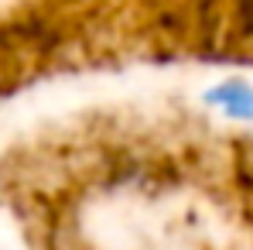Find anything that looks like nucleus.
Here are the masks:
<instances>
[{
	"label": "nucleus",
	"mask_w": 253,
	"mask_h": 250,
	"mask_svg": "<svg viewBox=\"0 0 253 250\" xmlns=\"http://www.w3.org/2000/svg\"><path fill=\"white\" fill-rule=\"evenodd\" d=\"M215 110H222L233 120H253V86L243 79H222L206 93Z\"/></svg>",
	"instance_id": "1"
}]
</instances>
